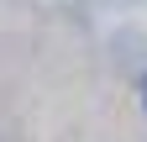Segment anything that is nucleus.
<instances>
[{
	"instance_id": "nucleus-1",
	"label": "nucleus",
	"mask_w": 147,
	"mask_h": 142,
	"mask_svg": "<svg viewBox=\"0 0 147 142\" xmlns=\"http://www.w3.org/2000/svg\"><path fill=\"white\" fill-rule=\"evenodd\" d=\"M142 90H147V84H142Z\"/></svg>"
}]
</instances>
